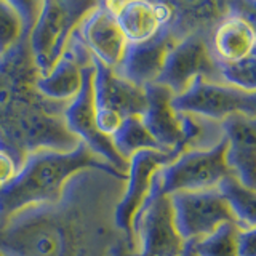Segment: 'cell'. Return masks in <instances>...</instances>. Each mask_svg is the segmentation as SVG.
<instances>
[{
    "label": "cell",
    "instance_id": "1",
    "mask_svg": "<svg viewBox=\"0 0 256 256\" xmlns=\"http://www.w3.org/2000/svg\"><path fill=\"white\" fill-rule=\"evenodd\" d=\"M85 168H98L124 178L82 141L69 152L46 149L29 152L14 178L0 189V214H12L28 205L54 202L61 196L64 182Z\"/></svg>",
    "mask_w": 256,
    "mask_h": 256
},
{
    "label": "cell",
    "instance_id": "2",
    "mask_svg": "<svg viewBox=\"0 0 256 256\" xmlns=\"http://www.w3.org/2000/svg\"><path fill=\"white\" fill-rule=\"evenodd\" d=\"M96 6L94 2L48 0L38 4L37 20L30 30V54L37 74L46 76L60 61L80 21Z\"/></svg>",
    "mask_w": 256,
    "mask_h": 256
},
{
    "label": "cell",
    "instance_id": "3",
    "mask_svg": "<svg viewBox=\"0 0 256 256\" xmlns=\"http://www.w3.org/2000/svg\"><path fill=\"white\" fill-rule=\"evenodd\" d=\"M226 138L208 149H190L176 157L170 165L158 170L154 186L158 192L172 196L174 192H194L216 189L222 178L230 174L226 164Z\"/></svg>",
    "mask_w": 256,
    "mask_h": 256
},
{
    "label": "cell",
    "instance_id": "4",
    "mask_svg": "<svg viewBox=\"0 0 256 256\" xmlns=\"http://www.w3.org/2000/svg\"><path fill=\"white\" fill-rule=\"evenodd\" d=\"M172 108L176 112L220 124L232 114L254 117L256 96L254 93L237 90L224 84L197 78L184 93L173 96Z\"/></svg>",
    "mask_w": 256,
    "mask_h": 256
},
{
    "label": "cell",
    "instance_id": "5",
    "mask_svg": "<svg viewBox=\"0 0 256 256\" xmlns=\"http://www.w3.org/2000/svg\"><path fill=\"white\" fill-rule=\"evenodd\" d=\"M138 252L130 256H181L186 242L174 226L170 196L152 188V194L133 222Z\"/></svg>",
    "mask_w": 256,
    "mask_h": 256
},
{
    "label": "cell",
    "instance_id": "6",
    "mask_svg": "<svg viewBox=\"0 0 256 256\" xmlns=\"http://www.w3.org/2000/svg\"><path fill=\"white\" fill-rule=\"evenodd\" d=\"M174 226L184 242L210 236L224 222H237L229 205L216 189L174 192L170 196Z\"/></svg>",
    "mask_w": 256,
    "mask_h": 256
},
{
    "label": "cell",
    "instance_id": "7",
    "mask_svg": "<svg viewBox=\"0 0 256 256\" xmlns=\"http://www.w3.org/2000/svg\"><path fill=\"white\" fill-rule=\"evenodd\" d=\"M197 78L208 82L218 80V84H221L210 45L200 34H190L186 38L178 40L168 52L164 69L156 84L164 85L173 96H178L186 92Z\"/></svg>",
    "mask_w": 256,
    "mask_h": 256
},
{
    "label": "cell",
    "instance_id": "8",
    "mask_svg": "<svg viewBox=\"0 0 256 256\" xmlns=\"http://www.w3.org/2000/svg\"><path fill=\"white\" fill-rule=\"evenodd\" d=\"M93 56L92 62L82 69V88L78 94L64 108V124L70 134L78 136L84 144L96 156L108 162L118 173L128 172V162L118 156L112 140L102 134L94 122V101H93Z\"/></svg>",
    "mask_w": 256,
    "mask_h": 256
},
{
    "label": "cell",
    "instance_id": "9",
    "mask_svg": "<svg viewBox=\"0 0 256 256\" xmlns=\"http://www.w3.org/2000/svg\"><path fill=\"white\" fill-rule=\"evenodd\" d=\"M178 156L180 152L174 150H141L128 160V188L116 210V224L128 236L132 246H134L133 222L152 194L157 172Z\"/></svg>",
    "mask_w": 256,
    "mask_h": 256
},
{
    "label": "cell",
    "instance_id": "10",
    "mask_svg": "<svg viewBox=\"0 0 256 256\" xmlns=\"http://www.w3.org/2000/svg\"><path fill=\"white\" fill-rule=\"evenodd\" d=\"M77 34L93 58L110 69L118 68L128 42L118 28L109 2L96 4L93 10L80 21Z\"/></svg>",
    "mask_w": 256,
    "mask_h": 256
},
{
    "label": "cell",
    "instance_id": "11",
    "mask_svg": "<svg viewBox=\"0 0 256 256\" xmlns=\"http://www.w3.org/2000/svg\"><path fill=\"white\" fill-rule=\"evenodd\" d=\"M176 37L170 26H164L154 37L141 44H128L122 62L114 69L118 77L140 88L156 84L164 69L168 52L176 45Z\"/></svg>",
    "mask_w": 256,
    "mask_h": 256
},
{
    "label": "cell",
    "instance_id": "12",
    "mask_svg": "<svg viewBox=\"0 0 256 256\" xmlns=\"http://www.w3.org/2000/svg\"><path fill=\"white\" fill-rule=\"evenodd\" d=\"M92 62V54L78 38L77 29L60 61L46 76L36 78V90L50 101H72L82 88V69Z\"/></svg>",
    "mask_w": 256,
    "mask_h": 256
},
{
    "label": "cell",
    "instance_id": "13",
    "mask_svg": "<svg viewBox=\"0 0 256 256\" xmlns=\"http://www.w3.org/2000/svg\"><path fill=\"white\" fill-rule=\"evenodd\" d=\"M93 101L94 108L110 109L124 120L126 117H141L146 110V92L125 78L118 77L114 69L104 66L93 58Z\"/></svg>",
    "mask_w": 256,
    "mask_h": 256
},
{
    "label": "cell",
    "instance_id": "14",
    "mask_svg": "<svg viewBox=\"0 0 256 256\" xmlns=\"http://www.w3.org/2000/svg\"><path fill=\"white\" fill-rule=\"evenodd\" d=\"M226 138V164L230 174L254 190V157H256V124L254 117L232 114L220 122Z\"/></svg>",
    "mask_w": 256,
    "mask_h": 256
},
{
    "label": "cell",
    "instance_id": "15",
    "mask_svg": "<svg viewBox=\"0 0 256 256\" xmlns=\"http://www.w3.org/2000/svg\"><path fill=\"white\" fill-rule=\"evenodd\" d=\"M144 92H146V110L141 116V122L160 149L181 154L184 152V142L178 112L172 108V92L160 84L144 86Z\"/></svg>",
    "mask_w": 256,
    "mask_h": 256
},
{
    "label": "cell",
    "instance_id": "16",
    "mask_svg": "<svg viewBox=\"0 0 256 256\" xmlns=\"http://www.w3.org/2000/svg\"><path fill=\"white\" fill-rule=\"evenodd\" d=\"M256 34L252 21L240 14L229 16L216 28L212 45L216 61L232 62L254 53Z\"/></svg>",
    "mask_w": 256,
    "mask_h": 256
},
{
    "label": "cell",
    "instance_id": "17",
    "mask_svg": "<svg viewBox=\"0 0 256 256\" xmlns=\"http://www.w3.org/2000/svg\"><path fill=\"white\" fill-rule=\"evenodd\" d=\"M109 4L116 14L118 28L128 44L146 42L150 37H154L160 29L150 2L134 0V2Z\"/></svg>",
    "mask_w": 256,
    "mask_h": 256
},
{
    "label": "cell",
    "instance_id": "18",
    "mask_svg": "<svg viewBox=\"0 0 256 256\" xmlns=\"http://www.w3.org/2000/svg\"><path fill=\"white\" fill-rule=\"evenodd\" d=\"M216 190L222 196L229 205L232 214L236 216L242 229L254 228L256 224V200L254 190L245 188L234 174H228L216 186Z\"/></svg>",
    "mask_w": 256,
    "mask_h": 256
},
{
    "label": "cell",
    "instance_id": "19",
    "mask_svg": "<svg viewBox=\"0 0 256 256\" xmlns=\"http://www.w3.org/2000/svg\"><path fill=\"white\" fill-rule=\"evenodd\" d=\"M110 140L118 156L126 162L141 150H162L141 122V117L136 116L126 117L118 126V130L110 136Z\"/></svg>",
    "mask_w": 256,
    "mask_h": 256
},
{
    "label": "cell",
    "instance_id": "20",
    "mask_svg": "<svg viewBox=\"0 0 256 256\" xmlns=\"http://www.w3.org/2000/svg\"><path fill=\"white\" fill-rule=\"evenodd\" d=\"M26 18L21 4L0 0V60L20 45Z\"/></svg>",
    "mask_w": 256,
    "mask_h": 256
},
{
    "label": "cell",
    "instance_id": "21",
    "mask_svg": "<svg viewBox=\"0 0 256 256\" xmlns=\"http://www.w3.org/2000/svg\"><path fill=\"white\" fill-rule=\"evenodd\" d=\"M242 229L236 222H224L210 236L194 240L197 256H237V234Z\"/></svg>",
    "mask_w": 256,
    "mask_h": 256
},
{
    "label": "cell",
    "instance_id": "22",
    "mask_svg": "<svg viewBox=\"0 0 256 256\" xmlns=\"http://www.w3.org/2000/svg\"><path fill=\"white\" fill-rule=\"evenodd\" d=\"M254 66H256L254 53L246 56L244 60L232 61V62L216 61V68H218V76H220L221 84L237 88V90H242V92H250V93H254V86H256Z\"/></svg>",
    "mask_w": 256,
    "mask_h": 256
},
{
    "label": "cell",
    "instance_id": "23",
    "mask_svg": "<svg viewBox=\"0 0 256 256\" xmlns=\"http://www.w3.org/2000/svg\"><path fill=\"white\" fill-rule=\"evenodd\" d=\"M18 168L20 166L10 152L0 149V189L5 188L14 178L16 173H18Z\"/></svg>",
    "mask_w": 256,
    "mask_h": 256
},
{
    "label": "cell",
    "instance_id": "24",
    "mask_svg": "<svg viewBox=\"0 0 256 256\" xmlns=\"http://www.w3.org/2000/svg\"><path fill=\"white\" fill-rule=\"evenodd\" d=\"M254 228L240 229L237 234V256H256Z\"/></svg>",
    "mask_w": 256,
    "mask_h": 256
},
{
    "label": "cell",
    "instance_id": "25",
    "mask_svg": "<svg viewBox=\"0 0 256 256\" xmlns=\"http://www.w3.org/2000/svg\"><path fill=\"white\" fill-rule=\"evenodd\" d=\"M152 10H154V16H156V20H157L160 28L170 26L173 18H174V14H176L173 6L168 5V4H160V2L152 4Z\"/></svg>",
    "mask_w": 256,
    "mask_h": 256
},
{
    "label": "cell",
    "instance_id": "26",
    "mask_svg": "<svg viewBox=\"0 0 256 256\" xmlns=\"http://www.w3.org/2000/svg\"><path fill=\"white\" fill-rule=\"evenodd\" d=\"M181 256H197L194 253V245H192V242H186V246H184V252Z\"/></svg>",
    "mask_w": 256,
    "mask_h": 256
},
{
    "label": "cell",
    "instance_id": "27",
    "mask_svg": "<svg viewBox=\"0 0 256 256\" xmlns=\"http://www.w3.org/2000/svg\"><path fill=\"white\" fill-rule=\"evenodd\" d=\"M116 256H125V254H124V253H120V252H117V254H116Z\"/></svg>",
    "mask_w": 256,
    "mask_h": 256
}]
</instances>
